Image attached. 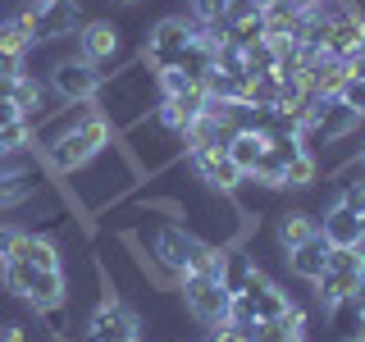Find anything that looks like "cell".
<instances>
[{
  "instance_id": "cell-1",
  "label": "cell",
  "mask_w": 365,
  "mask_h": 342,
  "mask_svg": "<svg viewBox=\"0 0 365 342\" xmlns=\"http://www.w3.org/2000/svg\"><path fill=\"white\" fill-rule=\"evenodd\" d=\"M73 51L83 55V60L96 68L101 78L114 73V68H123V64L133 60L128 28H123V19H110V14L83 19V28H78V37H73Z\"/></svg>"
},
{
  "instance_id": "cell-2",
  "label": "cell",
  "mask_w": 365,
  "mask_h": 342,
  "mask_svg": "<svg viewBox=\"0 0 365 342\" xmlns=\"http://www.w3.org/2000/svg\"><path fill=\"white\" fill-rule=\"evenodd\" d=\"M174 296L182 301V311H187L192 319H197L201 328H215L228 319V301H233V288L220 279H205V274H178L174 283Z\"/></svg>"
},
{
  "instance_id": "cell-3",
  "label": "cell",
  "mask_w": 365,
  "mask_h": 342,
  "mask_svg": "<svg viewBox=\"0 0 365 342\" xmlns=\"http://www.w3.org/2000/svg\"><path fill=\"white\" fill-rule=\"evenodd\" d=\"M356 283H361V247H334L329 251V269L311 283L315 306L324 315H334L347 296H356Z\"/></svg>"
},
{
  "instance_id": "cell-4",
  "label": "cell",
  "mask_w": 365,
  "mask_h": 342,
  "mask_svg": "<svg viewBox=\"0 0 365 342\" xmlns=\"http://www.w3.org/2000/svg\"><path fill=\"white\" fill-rule=\"evenodd\" d=\"M46 87L55 91V100H60V105H73V100H96L101 73L78 51H64L60 60L46 68Z\"/></svg>"
},
{
  "instance_id": "cell-5",
  "label": "cell",
  "mask_w": 365,
  "mask_h": 342,
  "mask_svg": "<svg viewBox=\"0 0 365 342\" xmlns=\"http://www.w3.org/2000/svg\"><path fill=\"white\" fill-rule=\"evenodd\" d=\"M365 51V9L351 5L342 19L324 23V55H334V60H356V55Z\"/></svg>"
},
{
  "instance_id": "cell-6",
  "label": "cell",
  "mask_w": 365,
  "mask_h": 342,
  "mask_svg": "<svg viewBox=\"0 0 365 342\" xmlns=\"http://www.w3.org/2000/svg\"><path fill=\"white\" fill-rule=\"evenodd\" d=\"M315 233H319V214L306 210V205H283L269 224V242H274L279 256H288L292 247H302L306 237H315Z\"/></svg>"
},
{
  "instance_id": "cell-7",
  "label": "cell",
  "mask_w": 365,
  "mask_h": 342,
  "mask_svg": "<svg viewBox=\"0 0 365 342\" xmlns=\"http://www.w3.org/2000/svg\"><path fill=\"white\" fill-rule=\"evenodd\" d=\"M187 165H192V174H197L210 192L233 197V192L242 187V169H237L224 151H187Z\"/></svg>"
},
{
  "instance_id": "cell-8",
  "label": "cell",
  "mask_w": 365,
  "mask_h": 342,
  "mask_svg": "<svg viewBox=\"0 0 365 342\" xmlns=\"http://www.w3.org/2000/svg\"><path fill=\"white\" fill-rule=\"evenodd\" d=\"M319 233H324V242L329 247H361L365 242V233H361V214L356 210H347L342 201L329 197L324 201V210H319Z\"/></svg>"
},
{
  "instance_id": "cell-9",
  "label": "cell",
  "mask_w": 365,
  "mask_h": 342,
  "mask_svg": "<svg viewBox=\"0 0 365 342\" xmlns=\"http://www.w3.org/2000/svg\"><path fill=\"white\" fill-rule=\"evenodd\" d=\"M329 251L334 247L324 242V233H315V237H306L302 247H292L288 256H283V269H288L297 283H315L319 274L329 269Z\"/></svg>"
},
{
  "instance_id": "cell-10",
  "label": "cell",
  "mask_w": 365,
  "mask_h": 342,
  "mask_svg": "<svg viewBox=\"0 0 365 342\" xmlns=\"http://www.w3.org/2000/svg\"><path fill=\"white\" fill-rule=\"evenodd\" d=\"M46 178H51L46 165H28V169H19V174H0V210H19V205L37 201Z\"/></svg>"
},
{
  "instance_id": "cell-11",
  "label": "cell",
  "mask_w": 365,
  "mask_h": 342,
  "mask_svg": "<svg viewBox=\"0 0 365 342\" xmlns=\"http://www.w3.org/2000/svg\"><path fill=\"white\" fill-rule=\"evenodd\" d=\"M265 151H269V133H242V128H237L233 142L224 146V155L242 169V178L256 174V165H260V155H265Z\"/></svg>"
},
{
  "instance_id": "cell-12",
  "label": "cell",
  "mask_w": 365,
  "mask_h": 342,
  "mask_svg": "<svg viewBox=\"0 0 365 342\" xmlns=\"http://www.w3.org/2000/svg\"><path fill=\"white\" fill-rule=\"evenodd\" d=\"M319 174H324V165H319V155L306 146L297 160H288V165H283V182H279V187L288 192V197H292V192H311L315 182H319Z\"/></svg>"
},
{
  "instance_id": "cell-13",
  "label": "cell",
  "mask_w": 365,
  "mask_h": 342,
  "mask_svg": "<svg viewBox=\"0 0 365 342\" xmlns=\"http://www.w3.org/2000/svg\"><path fill=\"white\" fill-rule=\"evenodd\" d=\"M155 83H160V96H187L192 87H201V83H192V78L182 73V68H160Z\"/></svg>"
},
{
  "instance_id": "cell-14",
  "label": "cell",
  "mask_w": 365,
  "mask_h": 342,
  "mask_svg": "<svg viewBox=\"0 0 365 342\" xmlns=\"http://www.w3.org/2000/svg\"><path fill=\"white\" fill-rule=\"evenodd\" d=\"M19 237H23V224H14V219H5V224H0V260H9V256H14Z\"/></svg>"
},
{
  "instance_id": "cell-15",
  "label": "cell",
  "mask_w": 365,
  "mask_h": 342,
  "mask_svg": "<svg viewBox=\"0 0 365 342\" xmlns=\"http://www.w3.org/2000/svg\"><path fill=\"white\" fill-rule=\"evenodd\" d=\"M28 19V0H0V23H19Z\"/></svg>"
},
{
  "instance_id": "cell-16",
  "label": "cell",
  "mask_w": 365,
  "mask_h": 342,
  "mask_svg": "<svg viewBox=\"0 0 365 342\" xmlns=\"http://www.w3.org/2000/svg\"><path fill=\"white\" fill-rule=\"evenodd\" d=\"M351 165H356L361 174H365V146H361V151H356V160H351Z\"/></svg>"
}]
</instances>
